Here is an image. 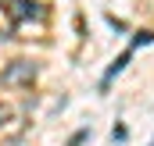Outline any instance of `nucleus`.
Returning a JSON list of instances; mask_svg holds the SVG:
<instances>
[{
  "instance_id": "1",
  "label": "nucleus",
  "mask_w": 154,
  "mask_h": 146,
  "mask_svg": "<svg viewBox=\"0 0 154 146\" xmlns=\"http://www.w3.org/2000/svg\"><path fill=\"white\" fill-rule=\"evenodd\" d=\"M32 75H36V68H32L29 61H14L7 72L0 75V82H4V86H25V82H32Z\"/></svg>"
},
{
  "instance_id": "2",
  "label": "nucleus",
  "mask_w": 154,
  "mask_h": 146,
  "mask_svg": "<svg viewBox=\"0 0 154 146\" xmlns=\"http://www.w3.org/2000/svg\"><path fill=\"white\" fill-rule=\"evenodd\" d=\"M72 146H79V136H75V139H72Z\"/></svg>"
}]
</instances>
